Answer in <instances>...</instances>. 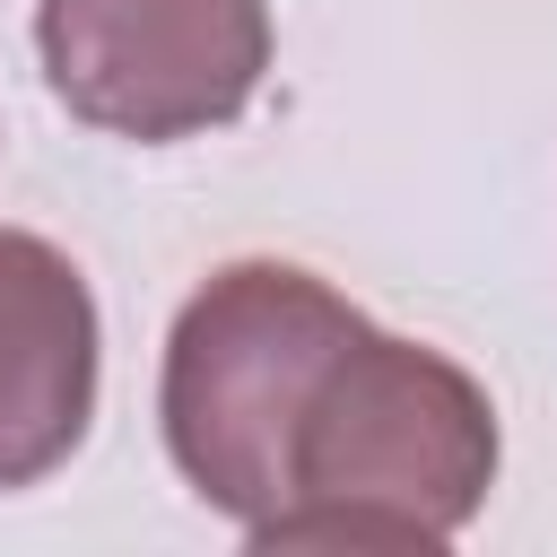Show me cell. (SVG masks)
<instances>
[{
  "mask_svg": "<svg viewBox=\"0 0 557 557\" xmlns=\"http://www.w3.org/2000/svg\"><path fill=\"white\" fill-rule=\"evenodd\" d=\"M496 487L487 392L418 339L357 322L313 374L287 435V505L252 522V548H444Z\"/></svg>",
  "mask_w": 557,
  "mask_h": 557,
  "instance_id": "1",
  "label": "cell"
},
{
  "mask_svg": "<svg viewBox=\"0 0 557 557\" xmlns=\"http://www.w3.org/2000/svg\"><path fill=\"white\" fill-rule=\"evenodd\" d=\"M357 322L366 313L296 261H226L174 313L157 418L200 505H218L244 531L287 505L296 409Z\"/></svg>",
  "mask_w": 557,
  "mask_h": 557,
  "instance_id": "2",
  "label": "cell"
},
{
  "mask_svg": "<svg viewBox=\"0 0 557 557\" xmlns=\"http://www.w3.org/2000/svg\"><path fill=\"white\" fill-rule=\"evenodd\" d=\"M35 52L70 122L165 148L261 96L270 0H35Z\"/></svg>",
  "mask_w": 557,
  "mask_h": 557,
  "instance_id": "3",
  "label": "cell"
},
{
  "mask_svg": "<svg viewBox=\"0 0 557 557\" xmlns=\"http://www.w3.org/2000/svg\"><path fill=\"white\" fill-rule=\"evenodd\" d=\"M96 418V296L26 226H0V496L52 479Z\"/></svg>",
  "mask_w": 557,
  "mask_h": 557,
  "instance_id": "4",
  "label": "cell"
}]
</instances>
